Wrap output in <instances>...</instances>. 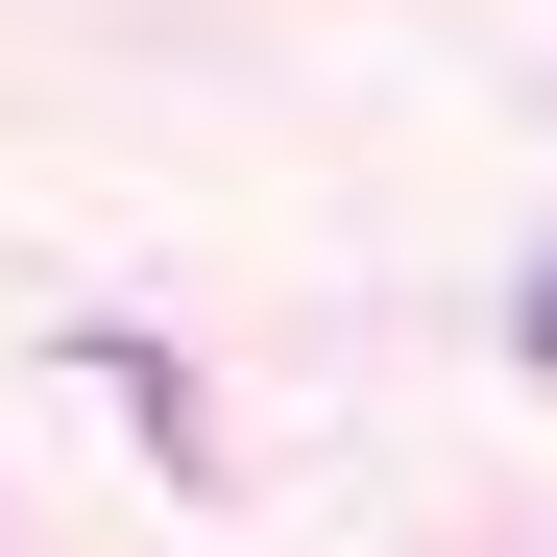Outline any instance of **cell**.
Returning a JSON list of instances; mask_svg holds the SVG:
<instances>
[{"label": "cell", "instance_id": "1", "mask_svg": "<svg viewBox=\"0 0 557 557\" xmlns=\"http://www.w3.org/2000/svg\"><path fill=\"white\" fill-rule=\"evenodd\" d=\"M509 339H533V388H557V267H533V292H509Z\"/></svg>", "mask_w": 557, "mask_h": 557}]
</instances>
